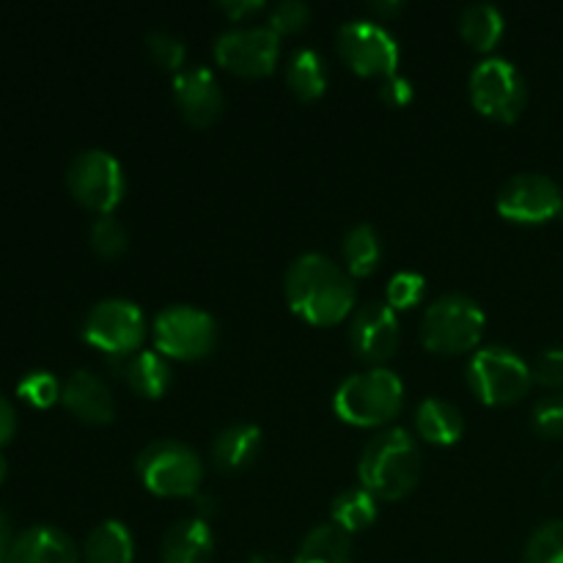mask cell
I'll list each match as a JSON object with an SVG mask.
<instances>
[{
    "instance_id": "1",
    "label": "cell",
    "mask_w": 563,
    "mask_h": 563,
    "mask_svg": "<svg viewBox=\"0 0 563 563\" xmlns=\"http://www.w3.org/2000/svg\"><path fill=\"white\" fill-rule=\"evenodd\" d=\"M284 291L291 311L311 324H339L355 308L350 273L317 251L300 253L289 264Z\"/></svg>"
},
{
    "instance_id": "2",
    "label": "cell",
    "mask_w": 563,
    "mask_h": 563,
    "mask_svg": "<svg viewBox=\"0 0 563 563\" xmlns=\"http://www.w3.org/2000/svg\"><path fill=\"white\" fill-rule=\"evenodd\" d=\"M357 476L363 489L374 498H405L421 476V451L412 434L401 427H388L374 434L357 462Z\"/></svg>"
},
{
    "instance_id": "3",
    "label": "cell",
    "mask_w": 563,
    "mask_h": 563,
    "mask_svg": "<svg viewBox=\"0 0 563 563\" xmlns=\"http://www.w3.org/2000/svg\"><path fill=\"white\" fill-rule=\"evenodd\" d=\"M405 405V383L385 366H372L346 377L333 394V410L355 427H383L399 416Z\"/></svg>"
},
{
    "instance_id": "4",
    "label": "cell",
    "mask_w": 563,
    "mask_h": 563,
    "mask_svg": "<svg viewBox=\"0 0 563 563\" xmlns=\"http://www.w3.org/2000/svg\"><path fill=\"white\" fill-rule=\"evenodd\" d=\"M137 476L143 487L163 498H196L201 493L203 462L181 440H154L137 454Z\"/></svg>"
},
{
    "instance_id": "5",
    "label": "cell",
    "mask_w": 563,
    "mask_h": 563,
    "mask_svg": "<svg viewBox=\"0 0 563 563\" xmlns=\"http://www.w3.org/2000/svg\"><path fill=\"white\" fill-rule=\"evenodd\" d=\"M484 324L487 317L473 297L462 291H445L423 311L421 341L429 350L443 355L467 352L482 341Z\"/></svg>"
},
{
    "instance_id": "6",
    "label": "cell",
    "mask_w": 563,
    "mask_h": 563,
    "mask_svg": "<svg viewBox=\"0 0 563 563\" xmlns=\"http://www.w3.org/2000/svg\"><path fill=\"white\" fill-rule=\"evenodd\" d=\"M533 372L509 346H482L467 363V385L487 405H515L528 394Z\"/></svg>"
},
{
    "instance_id": "7",
    "label": "cell",
    "mask_w": 563,
    "mask_h": 563,
    "mask_svg": "<svg viewBox=\"0 0 563 563\" xmlns=\"http://www.w3.org/2000/svg\"><path fill=\"white\" fill-rule=\"evenodd\" d=\"M154 350L176 361H198L207 357L218 344V322L209 311L196 306H165L152 322Z\"/></svg>"
},
{
    "instance_id": "8",
    "label": "cell",
    "mask_w": 563,
    "mask_h": 563,
    "mask_svg": "<svg viewBox=\"0 0 563 563\" xmlns=\"http://www.w3.org/2000/svg\"><path fill=\"white\" fill-rule=\"evenodd\" d=\"M146 333V313L126 297H104L86 313L82 322V339L108 357H124L143 350Z\"/></svg>"
},
{
    "instance_id": "9",
    "label": "cell",
    "mask_w": 563,
    "mask_h": 563,
    "mask_svg": "<svg viewBox=\"0 0 563 563\" xmlns=\"http://www.w3.org/2000/svg\"><path fill=\"white\" fill-rule=\"evenodd\" d=\"M66 185L82 207L99 214H113L126 190L124 168L104 148H86V152L75 154L66 168Z\"/></svg>"
},
{
    "instance_id": "10",
    "label": "cell",
    "mask_w": 563,
    "mask_h": 563,
    "mask_svg": "<svg viewBox=\"0 0 563 563\" xmlns=\"http://www.w3.org/2000/svg\"><path fill=\"white\" fill-rule=\"evenodd\" d=\"M471 99L495 121H515L528 102V88L511 60L500 55L478 60L471 71Z\"/></svg>"
},
{
    "instance_id": "11",
    "label": "cell",
    "mask_w": 563,
    "mask_h": 563,
    "mask_svg": "<svg viewBox=\"0 0 563 563\" xmlns=\"http://www.w3.org/2000/svg\"><path fill=\"white\" fill-rule=\"evenodd\" d=\"M335 44H339L341 58H344L357 75H396V66H399V42H396V36L383 25V22L363 20V16L344 22V25L339 27Z\"/></svg>"
},
{
    "instance_id": "12",
    "label": "cell",
    "mask_w": 563,
    "mask_h": 563,
    "mask_svg": "<svg viewBox=\"0 0 563 563\" xmlns=\"http://www.w3.org/2000/svg\"><path fill=\"white\" fill-rule=\"evenodd\" d=\"M278 33L269 25L229 27L214 38L218 64L245 77L269 75L278 64Z\"/></svg>"
},
{
    "instance_id": "13",
    "label": "cell",
    "mask_w": 563,
    "mask_h": 563,
    "mask_svg": "<svg viewBox=\"0 0 563 563\" xmlns=\"http://www.w3.org/2000/svg\"><path fill=\"white\" fill-rule=\"evenodd\" d=\"M495 207L511 223H544L561 214L563 192L548 174L526 170L500 187Z\"/></svg>"
},
{
    "instance_id": "14",
    "label": "cell",
    "mask_w": 563,
    "mask_h": 563,
    "mask_svg": "<svg viewBox=\"0 0 563 563\" xmlns=\"http://www.w3.org/2000/svg\"><path fill=\"white\" fill-rule=\"evenodd\" d=\"M350 344L357 357L383 363L399 346V317L388 302H366L350 322Z\"/></svg>"
},
{
    "instance_id": "15",
    "label": "cell",
    "mask_w": 563,
    "mask_h": 563,
    "mask_svg": "<svg viewBox=\"0 0 563 563\" xmlns=\"http://www.w3.org/2000/svg\"><path fill=\"white\" fill-rule=\"evenodd\" d=\"M174 97L185 119L196 126H209L223 113V88L203 64H190L176 71Z\"/></svg>"
},
{
    "instance_id": "16",
    "label": "cell",
    "mask_w": 563,
    "mask_h": 563,
    "mask_svg": "<svg viewBox=\"0 0 563 563\" xmlns=\"http://www.w3.org/2000/svg\"><path fill=\"white\" fill-rule=\"evenodd\" d=\"M60 401L66 405V410L75 412L86 423H110L115 416V399L110 385L99 374L86 372V368L69 374L64 390H60Z\"/></svg>"
},
{
    "instance_id": "17",
    "label": "cell",
    "mask_w": 563,
    "mask_h": 563,
    "mask_svg": "<svg viewBox=\"0 0 563 563\" xmlns=\"http://www.w3.org/2000/svg\"><path fill=\"white\" fill-rule=\"evenodd\" d=\"M5 563H80V553L58 528L33 526L14 537Z\"/></svg>"
},
{
    "instance_id": "18",
    "label": "cell",
    "mask_w": 563,
    "mask_h": 563,
    "mask_svg": "<svg viewBox=\"0 0 563 563\" xmlns=\"http://www.w3.org/2000/svg\"><path fill=\"white\" fill-rule=\"evenodd\" d=\"M108 363L137 396L159 399V396L168 390L170 366H168V357H165L159 350H137L124 357H108Z\"/></svg>"
},
{
    "instance_id": "19",
    "label": "cell",
    "mask_w": 563,
    "mask_h": 563,
    "mask_svg": "<svg viewBox=\"0 0 563 563\" xmlns=\"http://www.w3.org/2000/svg\"><path fill=\"white\" fill-rule=\"evenodd\" d=\"M214 553V537L209 520L201 517H181L165 531L159 544L163 563H209Z\"/></svg>"
},
{
    "instance_id": "20",
    "label": "cell",
    "mask_w": 563,
    "mask_h": 563,
    "mask_svg": "<svg viewBox=\"0 0 563 563\" xmlns=\"http://www.w3.org/2000/svg\"><path fill=\"white\" fill-rule=\"evenodd\" d=\"M262 451V429L256 423H229L212 440V462L223 473H240L256 462Z\"/></svg>"
},
{
    "instance_id": "21",
    "label": "cell",
    "mask_w": 563,
    "mask_h": 563,
    "mask_svg": "<svg viewBox=\"0 0 563 563\" xmlns=\"http://www.w3.org/2000/svg\"><path fill=\"white\" fill-rule=\"evenodd\" d=\"M416 429L429 443L451 445L465 432V421H462L460 407L445 399H438V396H429V399L418 405Z\"/></svg>"
},
{
    "instance_id": "22",
    "label": "cell",
    "mask_w": 563,
    "mask_h": 563,
    "mask_svg": "<svg viewBox=\"0 0 563 563\" xmlns=\"http://www.w3.org/2000/svg\"><path fill=\"white\" fill-rule=\"evenodd\" d=\"M86 563H132L135 561V542L130 528L121 520H102L82 544Z\"/></svg>"
},
{
    "instance_id": "23",
    "label": "cell",
    "mask_w": 563,
    "mask_h": 563,
    "mask_svg": "<svg viewBox=\"0 0 563 563\" xmlns=\"http://www.w3.org/2000/svg\"><path fill=\"white\" fill-rule=\"evenodd\" d=\"M352 561V539L344 528L335 522L317 526L297 550L295 563H350Z\"/></svg>"
},
{
    "instance_id": "24",
    "label": "cell",
    "mask_w": 563,
    "mask_h": 563,
    "mask_svg": "<svg viewBox=\"0 0 563 563\" xmlns=\"http://www.w3.org/2000/svg\"><path fill=\"white\" fill-rule=\"evenodd\" d=\"M286 82L300 99H319L328 88L322 55L313 47H297L286 60Z\"/></svg>"
},
{
    "instance_id": "25",
    "label": "cell",
    "mask_w": 563,
    "mask_h": 563,
    "mask_svg": "<svg viewBox=\"0 0 563 563\" xmlns=\"http://www.w3.org/2000/svg\"><path fill=\"white\" fill-rule=\"evenodd\" d=\"M460 31L465 42L476 49H493L506 31V20L498 5L467 3L460 11Z\"/></svg>"
},
{
    "instance_id": "26",
    "label": "cell",
    "mask_w": 563,
    "mask_h": 563,
    "mask_svg": "<svg viewBox=\"0 0 563 563\" xmlns=\"http://www.w3.org/2000/svg\"><path fill=\"white\" fill-rule=\"evenodd\" d=\"M379 258H383V242H379L377 229L368 223L352 225L344 236L346 273L357 275V278L372 275L377 269Z\"/></svg>"
},
{
    "instance_id": "27",
    "label": "cell",
    "mask_w": 563,
    "mask_h": 563,
    "mask_svg": "<svg viewBox=\"0 0 563 563\" xmlns=\"http://www.w3.org/2000/svg\"><path fill=\"white\" fill-rule=\"evenodd\" d=\"M330 515H333L335 526L344 528L346 533L361 531V528H368L377 520V498L363 487L341 489L335 495Z\"/></svg>"
},
{
    "instance_id": "28",
    "label": "cell",
    "mask_w": 563,
    "mask_h": 563,
    "mask_svg": "<svg viewBox=\"0 0 563 563\" xmlns=\"http://www.w3.org/2000/svg\"><path fill=\"white\" fill-rule=\"evenodd\" d=\"M526 563H563V520H548L528 537Z\"/></svg>"
},
{
    "instance_id": "29",
    "label": "cell",
    "mask_w": 563,
    "mask_h": 563,
    "mask_svg": "<svg viewBox=\"0 0 563 563\" xmlns=\"http://www.w3.org/2000/svg\"><path fill=\"white\" fill-rule=\"evenodd\" d=\"M88 236H91V247L102 258H119L130 245V234L115 214H99L91 223Z\"/></svg>"
},
{
    "instance_id": "30",
    "label": "cell",
    "mask_w": 563,
    "mask_h": 563,
    "mask_svg": "<svg viewBox=\"0 0 563 563\" xmlns=\"http://www.w3.org/2000/svg\"><path fill=\"white\" fill-rule=\"evenodd\" d=\"M146 49L157 66L168 71H181L187 60V47L176 33L170 31H152L146 36Z\"/></svg>"
},
{
    "instance_id": "31",
    "label": "cell",
    "mask_w": 563,
    "mask_h": 563,
    "mask_svg": "<svg viewBox=\"0 0 563 563\" xmlns=\"http://www.w3.org/2000/svg\"><path fill=\"white\" fill-rule=\"evenodd\" d=\"M423 291H427V280L421 273H412V269H401L385 286V302H388L394 311L399 308H412L416 302H421Z\"/></svg>"
},
{
    "instance_id": "32",
    "label": "cell",
    "mask_w": 563,
    "mask_h": 563,
    "mask_svg": "<svg viewBox=\"0 0 563 563\" xmlns=\"http://www.w3.org/2000/svg\"><path fill=\"white\" fill-rule=\"evenodd\" d=\"M60 390L64 385L53 377L49 372H31L20 379L16 385V394L25 401H31L33 407H49L60 399Z\"/></svg>"
},
{
    "instance_id": "33",
    "label": "cell",
    "mask_w": 563,
    "mask_h": 563,
    "mask_svg": "<svg viewBox=\"0 0 563 563\" xmlns=\"http://www.w3.org/2000/svg\"><path fill=\"white\" fill-rule=\"evenodd\" d=\"M533 429L544 438H563V390L542 396L533 407Z\"/></svg>"
},
{
    "instance_id": "34",
    "label": "cell",
    "mask_w": 563,
    "mask_h": 563,
    "mask_svg": "<svg viewBox=\"0 0 563 563\" xmlns=\"http://www.w3.org/2000/svg\"><path fill=\"white\" fill-rule=\"evenodd\" d=\"M311 20V5L302 3V0H280L269 9V27L275 33H295L300 27L308 25Z\"/></svg>"
},
{
    "instance_id": "35",
    "label": "cell",
    "mask_w": 563,
    "mask_h": 563,
    "mask_svg": "<svg viewBox=\"0 0 563 563\" xmlns=\"http://www.w3.org/2000/svg\"><path fill=\"white\" fill-rule=\"evenodd\" d=\"M533 379L548 388H559L563 385V346H550L542 355L537 357V363L531 366Z\"/></svg>"
},
{
    "instance_id": "36",
    "label": "cell",
    "mask_w": 563,
    "mask_h": 563,
    "mask_svg": "<svg viewBox=\"0 0 563 563\" xmlns=\"http://www.w3.org/2000/svg\"><path fill=\"white\" fill-rule=\"evenodd\" d=\"M412 93H416L412 91V82L405 75H388L379 82V99L394 104V108H401V104L410 102Z\"/></svg>"
},
{
    "instance_id": "37",
    "label": "cell",
    "mask_w": 563,
    "mask_h": 563,
    "mask_svg": "<svg viewBox=\"0 0 563 563\" xmlns=\"http://www.w3.org/2000/svg\"><path fill=\"white\" fill-rule=\"evenodd\" d=\"M220 11H225V14L231 16V20H245V16H253L258 14V11L264 9V0H223V3H218Z\"/></svg>"
},
{
    "instance_id": "38",
    "label": "cell",
    "mask_w": 563,
    "mask_h": 563,
    "mask_svg": "<svg viewBox=\"0 0 563 563\" xmlns=\"http://www.w3.org/2000/svg\"><path fill=\"white\" fill-rule=\"evenodd\" d=\"M16 432V412L11 401L0 394V445L9 443Z\"/></svg>"
},
{
    "instance_id": "39",
    "label": "cell",
    "mask_w": 563,
    "mask_h": 563,
    "mask_svg": "<svg viewBox=\"0 0 563 563\" xmlns=\"http://www.w3.org/2000/svg\"><path fill=\"white\" fill-rule=\"evenodd\" d=\"M11 542H14V537H11V520L0 511V561H5V555H9Z\"/></svg>"
},
{
    "instance_id": "40",
    "label": "cell",
    "mask_w": 563,
    "mask_h": 563,
    "mask_svg": "<svg viewBox=\"0 0 563 563\" xmlns=\"http://www.w3.org/2000/svg\"><path fill=\"white\" fill-rule=\"evenodd\" d=\"M368 9L379 16H390V14H399V11L405 9V3H401V0H388V3H385V0H372Z\"/></svg>"
},
{
    "instance_id": "41",
    "label": "cell",
    "mask_w": 563,
    "mask_h": 563,
    "mask_svg": "<svg viewBox=\"0 0 563 563\" xmlns=\"http://www.w3.org/2000/svg\"><path fill=\"white\" fill-rule=\"evenodd\" d=\"M196 506H198V509H196V517H201V520H207V517L212 515L214 506H218V504H214V498H209V495H201V493H198V495H196Z\"/></svg>"
},
{
    "instance_id": "42",
    "label": "cell",
    "mask_w": 563,
    "mask_h": 563,
    "mask_svg": "<svg viewBox=\"0 0 563 563\" xmlns=\"http://www.w3.org/2000/svg\"><path fill=\"white\" fill-rule=\"evenodd\" d=\"M247 563H286V561L278 559V555H273V553H256L247 559Z\"/></svg>"
},
{
    "instance_id": "43",
    "label": "cell",
    "mask_w": 563,
    "mask_h": 563,
    "mask_svg": "<svg viewBox=\"0 0 563 563\" xmlns=\"http://www.w3.org/2000/svg\"><path fill=\"white\" fill-rule=\"evenodd\" d=\"M5 473H9V465H5V456H3V454H0V484H3Z\"/></svg>"
},
{
    "instance_id": "44",
    "label": "cell",
    "mask_w": 563,
    "mask_h": 563,
    "mask_svg": "<svg viewBox=\"0 0 563 563\" xmlns=\"http://www.w3.org/2000/svg\"><path fill=\"white\" fill-rule=\"evenodd\" d=\"M561 218H563V209H561Z\"/></svg>"
}]
</instances>
